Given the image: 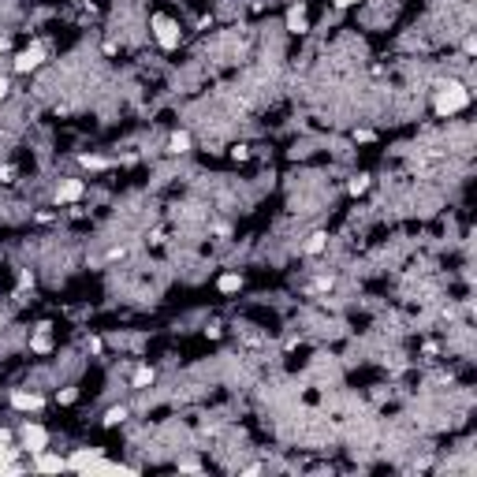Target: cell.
I'll return each instance as SVG.
<instances>
[{
	"label": "cell",
	"mask_w": 477,
	"mask_h": 477,
	"mask_svg": "<svg viewBox=\"0 0 477 477\" xmlns=\"http://www.w3.org/2000/svg\"><path fill=\"white\" fill-rule=\"evenodd\" d=\"M149 26H153V37H157L164 49H175V45H179V23H175V19L153 15V19H149Z\"/></svg>",
	"instance_id": "6da1fadb"
},
{
	"label": "cell",
	"mask_w": 477,
	"mask_h": 477,
	"mask_svg": "<svg viewBox=\"0 0 477 477\" xmlns=\"http://www.w3.org/2000/svg\"><path fill=\"white\" fill-rule=\"evenodd\" d=\"M42 56H45V49H42V45H30V49H23V53L15 56V71H34V67L42 64Z\"/></svg>",
	"instance_id": "7a4b0ae2"
},
{
	"label": "cell",
	"mask_w": 477,
	"mask_h": 477,
	"mask_svg": "<svg viewBox=\"0 0 477 477\" xmlns=\"http://www.w3.org/2000/svg\"><path fill=\"white\" fill-rule=\"evenodd\" d=\"M365 191H370V175H365V172H358V175H351V183H347V194H365Z\"/></svg>",
	"instance_id": "3957f363"
},
{
	"label": "cell",
	"mask_w": 477,
	"mask_h": 477,
	"mask_svg": "<svg viewBox=\"0 0 477 477\" xmlns=\"http://www.w3.org/2000/svg\"><path fill=\"white\" fill-rule=\"evenodd\" d=\"M243 287V276H235V272H227V276H220V291L224 295H232V291H238Z\"/></svg>",
	"instance_id": "277c9868"
},
{
	"label": "cell",
	"mask_w": 477,
	"mask_h": 477,
	"mask_svg": "<svg viewBox=\"0 0 477 477\" xmlns=\"http://www.w3.org/2000/svg\"><path fill=\"white\" fill-rule=\"evenodd\" d=\"M8 89H12V78H0V101L8 97Z\"/></svg>",
	"instance_id": "5b68a950"
},
{
	"label": "cell",
	"mask_w": 477,
	"mask_h": 477,
	"mask_svg": "<svg viewBox=\"0 0 477 477\" xmlns=\"http://www.w3.org/2000/svg\"><path fill=\"white\" fill-rule=\"evenodd\" d=\"M340 8H351V4H362V0H336Z\"/></svg>",
	"instance_id": "8992f818"
}]
</instances>
